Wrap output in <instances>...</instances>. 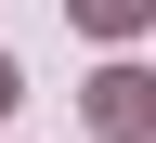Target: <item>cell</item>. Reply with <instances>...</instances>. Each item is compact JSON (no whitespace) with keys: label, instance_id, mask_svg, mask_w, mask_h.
<instances>
[{"label":"cell","instance_id":"obj_2","mask_svg":"<svg viewBox=\"0 0 156 143\" xmlns=\"http://www.w3.org/2000/svg\"><path fill=\"white\" fill-rule=\"evenodd\" d=\"M143 13H156V0H78V26H104V39H117V26H143Z\"/></svg>","mask_w":156,"mask_h":143},{"label":"cell","instance_id":"obj_3","mask_svg":"<svg viewBox=\"0 0 156 143\" xmlns=\"http://www.w3.org/2000/svg\"><path fill=\"white\" fill-rule=\"evenodd\" d=\"M0 117H13V65H0Z\"/></svg>","mask_w":156,"mask_h":143},{"label":"cell","instance_id":"obj_1","mask_svg":"<svg viewBox=\"0 0 156 143\" xmlns=\"http://www.w3.org/2000/svg\"><path fill=\"white\" fill-rule=\"evenodd\" d=\"M91 117H104L117 143H130V130H156V78H130V65H104V78H91Z\"/></svg>","mask_w":156,"mask_h":143}]
</instances>
